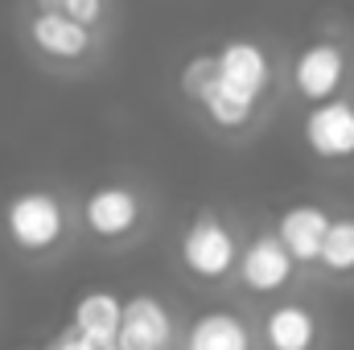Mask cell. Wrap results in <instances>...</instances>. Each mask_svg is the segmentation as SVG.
<instances>
[{
    "label": "cell",
    "mask_w": 354,
    "mask_h": 350,
    "mask_svg": "<svg viewBox=\"0 0 354 350\" xmlns=\"http://www.w3.org/2000/svg\"><path fill=\"white\" fill-rule=\"evenodd\" d=\"M149 223H153V202L140 185L128 181L91 185L75 210V231H83L99 248H124L136 235H145Z\"/></svg>",
    "instance_id": "obj_4"
},
{
    "label": "cell",
    "mask_w": 354,
    "mask_h": 350,
    "mask_svg": "<svg viewBox=\"0 0 354 350\" xmlns=\"http://www.w3.org/2000/svg\"><path fill=\"white\" fill-rule=\"evenodd\" d=\"M313 268L330 280H354V214H334Z\"/></svg>",
    "instance_id": "obj_14"
},
{
    "label": "cell",
    "mask_w": 354,
    "mask_h": 350,
    "mask_svg": "<svg viewBox=\"0 0 354 350\" xmlns=\"http://www.w3.org/2000/svg\"><path fill=\"white\" fill-rule=\"evenodd\" d=\"M260 338L268 350H317L322 342V317L309 301L284 297L268 305L260 317Z\"/></svg>",
    "instance_id": "obj_11"
},
{
    "label": "cell",
    "mask_w": 354,
    "mask_h": 350,
    "mask_svg": "<svg viewBox=\"0 0 354 350\" xmlns=\"http://www.w3.org/2000/svg\"><path fill=\"white\" fill-rule=\"evenodd\" d=\"M239 248H243V235L239 227L218 210V206H198L181 235H177L174 260L177 272L198 284V288H218L235 276V260H239Z\"/></svg>",
    "instance_id": "obj_3"
},
{
    "label": "cell",
    "mask_w": 354,
    "mask_h": 350,
    "mask_svg": "<svg viewBox=\"0 0 354 350\" xmlns=\"http://www.w3.org/2000/svg\"><path fill=\"white\" fill-rule=\"evenodd\" d=\"M25 46L54 71H87L91 62H99V50H103V33L83 29L79 21L62 17V12H50V8H29L25 25Z\"/></svg>",
    "instance_id": "obj_5"
},
{
    "label": "cell",
    "mask_w": 354,
    "mask_h": 350,
    "mask_svg": "<svg viewBox=\"0 0 354 350\" xmlns=\"http://www.w3.org/2000/svg\"><path fill=\"white\" fill-rule=\"evenodd\" d=\"M334 210L313 202V198H301V202H288L276 210V227L272 235L284 243V252L292 256L297 268H313L317 252H322V239H326V227H330Z\"/></svg>",
    "instance_id": "obj_10"
},
{
    "label": "cell",
    "mask_w": 354,
    "mask_h": 350,
    "mask_svg": "<svg viewBox=\"0 0 354 350\" xmlns=\"http://www.w3.org/2000/svg\"><path fill=\"white\" fill-rule=\"evenodd\" d=\"M351 87V50L338 37H309L288 62V91L309 107L326 103Z\"/></svg>",
    "instance_id": "obj_6"
},
{
    "label": "cell",
    "mask_w": 354,
    "mask_h": 350,
    "mask_svg": "<svg viewBox=\"0 0 354 350\" xmlns=\"http://www.w3.org/2000/svg\"><path fill=\"white\" fill-rule=\"evenodd\" d=\"M25 350H33V347H25Z\"/></svg>",
    "instance_id": "obj_16"
},
{
    "label": "cell",
    "mask_w": 354,
    "mask_h": 350,
    "mask_svg": "<svg viewBox=\"0 0 354 350\" xmlns=\"http://www.w3.org/2000/svg\"><path fill=\"white\" fill-rule=\"evenodd\" d=\"M181 350H256V334L243 313L227 305H210L189 317L181 334Z\"/></svg>",
    "instance_id": "obj_12"
},
{
    "label": "cell",
    "mask_w": 354,
    "mask_h": 350,
    "mask_svg": "<svg viewBox=\"0 0 354 350\" xmlns=\"http://www.w3.org/2000/svg\"><path fill=\"white\" fill-rule=\"evenodd\" d=\"M177 317L165 297L157 293H132L120 301L115 322V350H174Z\"/></svg>",
    "instance_id": "obj_9"
},
{
    "label": "cell",
    "mask_w": 354,
    "mask_h": 350,
    "mask_svg": "<svg viewBox=\"0 0 354 350\" xmlns=\"http://www.w3.org/2000/svg\"><path fill=\"white\" fill-rule=\"evenodd\" d=\"M177 95L202 111L223 136H248L268 99L276 95V62L260 37H223L214 50L194 54L177 71Z\"/></svg>",
    "instance_id": "obj_1"
},
{
    "label": "cell",
    "mask_w": 354,
    "mask_h": 350,
    "mask_svg": "<svg viewBox=\"0 0 354 350\" xmlns=\"http://www.w3.org/2000/svg\"><path fill=\"white\" fill-rule=\"evenodd\" d=\"M33 8L62 12V17L79 21L83 29H95V33H103L111 25V0H33Z\"/></svg>",
    "instance_id": "obj_15"
},
{
    "label": "cell",
    "mask_w": 354,
    "mask_h": 350,
    "mask_svg": "<svg viewBox=\"0 0 354 350\" xmlns=\"http://www.w3.org/2000/svg\"><path fill=\"white\" fill-rule=\"evenodd\" d=\"M301 140L322 165H354V99L334 95L326 103H309L301 120Z\"/></svg>",
    "instance_id": "obj_7"
},
{
    "label": "cell",
    "mask_w": 354,
    "mask_h": 350,
    "mask_svg": "<svg viewBox=\"0 0 354 350\" xmlns=\"http://www.w3.org/2000/svg\"><path fill=\"white\" fill-rule=\"evenodd\" d=\"M120 301H124V297H115L111 288H91V293H83V297L75 301V309H71V322H66V326H71L75 334H83L91 347L115 350Z\"/></svg>",
    "instance_id": "obj_13"
},
{
    "label": "cell",
    "mask_w": 354,
    "mask_h": 350,
    "mask_svg": "<svg viewBox=\"0 0 354 350\" xmlns=\"http://www.w3.org/2000/svg\"><path fill=\"white\" fill-rule=\"evenodd\" d=\"M235 280L252 297H280V293L292 288L297 264L284 252V243L272 235V227H264V231H256V235L243 239L239 260H235Z\"/></svg>",
    "instance_id": "obj_8"
},
{
    "label": "cell",
    "mask_w": 354,
    "mask_h": 350,
    "mask_svg": "<svg viewBox=\"0 0 354 350\" xmlns=\"http://www.w3.org/2000/svg\"><path fill=\"white\" fill-rule=\"evenodd\" d=\"M0 231L21 260H54L75 239V210L54 185H25L4 198Z\"/></svg>",
    "instance_id": "obj_2"
}]
</instances>
